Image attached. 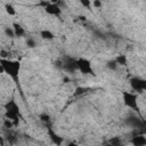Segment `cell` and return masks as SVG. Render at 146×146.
Returning a JSON list of instances; mask_svg holds the SVG:
<instances>
[{
  "instance_id": "obj_21",
  "label": "cell",
  "mask_w": 146,
  "mask_h": 146,
  "mask_svg": "<svg viewBox=\"0 0 146 146\" xmlns=\"http://www.w3.org/2000/svg\"><path fill=\"white\" fill-rule=\"evenodd\" d=\"M67 146H79V145H76V144H74V143H70Z\"/></svg>"
},
{
  "instance_id": "obj_19",
  "label": "cell",
  "mask_w": 146,
  "mask_h": 146,
  "mask_svg": "<svg viewBox=\"0 0 146 146\" xmlns=\"http://www.w3.org/2000/svg\"><path fill=\"white\" fill-rule=\"evenodd\" d=\"M92 5H94L96 8H100V7H102V2H100V1H94Z\"/></svg>"
},
{
  "instance_id": "obj_8",
  "label": "cell",
  "mask_w": 146,
  "mask_h": 146,
  "mask_svg": "<svg viewBox=\"0 0 146 146\" xmlns=\"http://www.w3.org/2000/svg\"><path fill=\"white\" fill-rule=\"evenodd\" d=\"M128 123H129V125H131L132 128H136V129L137 128H146V123L144 121H141L140 119L136 117V116L130 117L128 120Z\"/></svg>"
},
{
  "instance_id": "obj_6",
  "label": "cell",
  "mask_w": 146,
  "mask_h": 146,
  "mask_svg": "<svg viewBox=\"0 0 146 146\" xmlns=\"http://www.w3.org/2000/svg\"><path fill=\"white\" fill-rule=\"evenodd\" d=\"M5 110L6 112H11V113H16L18 115H21V112H19V107L17 105V103L15 100H8L6 104H5Z\"/></svg>"
},
{
  "instance_id": "obj_5",
  "label": "cell",
  "mask_w": 146,
  "mask_h": 146,
  "mask_svg": "<svg viewBox=\"0 0 146 146\" xmlns=\"http://www.w3.org/2000/svg\"><path fill=\"white\" fill-rule=\"evenodd\" d=\"M44 10L47 14L52 15V16H59L62 13V9L59 8V6L57 3H50V2L44 7Z\"/></svg>"
},
{
  "instance_id": "obj_23",
  "label": "cell",
  "mask_w": 146,
  "mask_h": 146,
  "mask_svg": "<svg viewBox=\"0 0 146 146\" xmlns=\"http://www.w3.org/2000/svg\"><path fill=\"white\" fill-rule=\"evenodd\" d=\"M146 90V81H145V89H144V91Z\"/></svg>"
},
{
  "instance_id": "obj_20",
  "label": "cell",
  "mask_w": 146,
  "mask_h": 146,
  "mask_svg": "<svg viewBox=\"0 0 146 146\" xmlns=\"http://www.w3.org/2000/svg\"><path fill=\"white\" fill-rule=\"evenodd\" d=\"M81 3H82V6H86V7H89L91 5L90 1H81Z\"/></svg>"
},
{
  "instance_id": "obj_1",
  "label": "cell",
  "mask_w": 146,
  "mask_h": 146,
  "mask_svg": "<svg viewBox=\"0 0 146 146\" xmlns=\"http://www.w3.org/2000/svg\"><path fill=\"white\" fill-rule=\"evenodd\" d=\"M0 71L7 73L15 82H17L18 80V73L21 70V63L17 60H9V59H5L1 58L0 59Z\"/></svg>"
},
{
  "instance_id": "obj_18",
  "label": "cell",
  "mask_w": 146,
  "mask_h": 146,
  "mask_svg": "<svg viewBox=\"0 0 146 146\" xmlns=\"http://www.w3.org/2000/svg\"><path fill=\"white\" fill-rule=\"evenodd\" d=\"M84 90H86V88H78L75 91V95H80V94H83L84 92Z\"/></svg>"
},
{
  "instance_id": "obj_16",
  "label": "cell",
  "mask_w": 146,
  "mask_h": 146,
  "mask_svg": "<svg viewBox=\"0 0 146 146\" xmlns=\"http://www.w3.org/2000/svg\"><path fill=\"white\" fill-rule=\"evenodd\" d=\"M26 44H27L29 48H34V47L36 46V42H35L33 39L29 38V39H26Z\"/></svg>"
},
{
  "instance_id": "obj_11",
  "label": "cell",
  "mask_w": 146,
  "mask_h": 146,
  "mask_svg": "<svg viewBox=\"0 0 146 146\" xmlns=\"http://www.w3.org/2000/svg\"><path fill=\"white\" fill-rule=\"evenodd\" d=\"M115 62L117 63V65H121V66H125L127 63H128V58L125 55H119L116 58H115Z\"/></svg>"
},
{
  "instance_id": "obj_22",
  "label": "cell",
  "mask_w": 146,
  "mask_h": 146,
  "mask_svg": "<svg viewBox=\"0 0 146 146\" xmlns=\"http://www.w3.org/2000/svg\"><path fill=\"white\" fill-rule=\"evenodd\" d=\"M106 146H123L122 144H120V145H112V144H108V145H106Z\"/></svg>"
},
{
  "instance_id": "obj_15",
  "label": "cell",
  "mask_w": 146,
  "mask_h": 146,
  "mask_svg": "<svg viewBox=\"0 0 146 146\" xmlns=\"http://www.w3.org/2000/svg\"><path fill=\"white\" fill-rule=\"evenodd\" d=\"M5 33L9 36V38H13L15 36V32H14V29H10V27H6L5 29Z\"/></svg>"
},
{
  "instance_id": "obj_17",
  "label": "cell",
  "mask_w": 146,
  "mask_h": 146,
  "mask_svg": "<svg viewBox=\"0 0 146 146\" xmlns=\"http://www.w3.org/2000/svg\"><path fill=\"white\" fill-rule=\"evenodd\" d=\"M49 119H50V117H49L48 114H41V115H40V120H41L42 122H48Z\"/></svg>"
},
{
  "instance_id": "obj_7",
  "label": "cell",
  "mask_w": 146,
  "mask_h": 146,
  "mask_svg": "<svg viewBox=\"0 0 146 146\" xmlns=\"http://www.w3.org/2000/svg\"><path fill=\"white\" fill-rule=\"evenodd\" d=\"M48 136H49L50 140H51L55 145H57V146H60V145L63 144V141H64V138L60 137V136H58L52 129H49V130H48Z\"/></svg>"
},
{
  "instance_id": "obj_12",
  "label": "cell",
  "mask_w": 146,
  "mask_h": 146,
  "mask_svg": "<svg viewBox=\"0 0 146 146\" xmlns=\"http://www.w3.org/2000/svg\"><path fill=\"white\" fill-rule=\"evenodd\" d=\"M40 36H41L42 39H46V40H51V39H54V34H52L49 30H42V31L40 32Z\"/></svg>"
},
{
  "instance_id": "obj_13",
  "label": "cell",
  "mask_w": 146,
  "mask_h": 146,
  "mask_svg": "<svg viewBox=\"0 0 146 146\" xmlns=\"http://www.w3.org/2000/svg\"><path fill=\"white\" fill-rule=\"evenodd\" d=\"M106 66H107V68H110V70H112V71H115L116 68H117V63L115 62V59H113V60H110V62H107V64H106Z\"/></svg>"
},
{
  "instance_id": "obj_10",
  "label": "cell",
  "mask_w": 146,
  "mask_h": 146,
  "mask_svg": "<svg viewBox=\"0 0 146 146\" xmlns=\"http://www.w3.org/2000/svg\"><path fill=\"white\" fill-rule=\"evenodd\" d=\"M13 26H14L13 29H14V32H15V35H16V36H23V35L25 34V30H24L19 24L15 23Z\"/></svg>"
},
{
  "instance_id": "obj_3",
  "label": "cell",
  "mask_w": 146,
  "mask_h": 146,
  "mask_svg": "<svg viewBox=\"0 0 146 146\" xmlns=\"http://www.w3.org/2000/svg\"><path fill=\"white\" fill-rule=\"evenodd\" d=\"M123 97V103L125 106L132 108V110H138V103H137V96L132 92H128V91H123L122 94Z\"/></svg>"
},
{
  "instance_id": "obj_4",
  "label": "cell",
  "mask_w": 146,
  "mask_h": 146,
  "mask_svg": "<svg viewBox=\"0 0 146 146\" xmlns=\"http://www.w3.org/2000/svg\"><path fill=\"white\" fill-rule=\"evenodd\" d=\"M145 81L146 80L140 79V78H132L130 80V86L133 90H136L138 92H141L145 89Z\"/></svg>"
},
{
  "instance_id": "obj_2",
  "label": "cell",
  "mask_w": 146,
  "mask_h": 146,
  "mask_svg": "<svg viewBox=\"0 0 146 146\" xmlns=\"http://www.w3.org/2000/svg\"><path fill=\"white\" fill-rule=\"evenodd\" d=\"M76 70H79L83 74H94L91 63L86 58H79L76 59Z\"/></svg>"
},
{
  "instance_id": "obj_14",
  "label": "cell",
  "mask_w": 146,
  "mask_h": 146,
  "mask_svg": "<svg viewBox=\"0 0 146 146\" xmlns=\"http://www.w3.org/2000/svg\"><path fill=\"white\" fill-rule=\"evenodd\" d=\"M6 11L9 15H15L16 14V11H15V9H14V7L11 5H6Z\"/></svg>"
},
{
  "instance_id": "obj_9",
  "label": "cell",
  "mask_w": 146,
  "mask_h": 146,
  "mask_svg": "<svg viewBox=\"0 0 146 146\" xmlns=\"http://www.w3.org/2000/svg\"><path fill=\"white\" fill-rule=\"evenodd\" d=\"M132 146H146V137L143 135H137L131 139Z\"/></svg>"
}]
</instances>
